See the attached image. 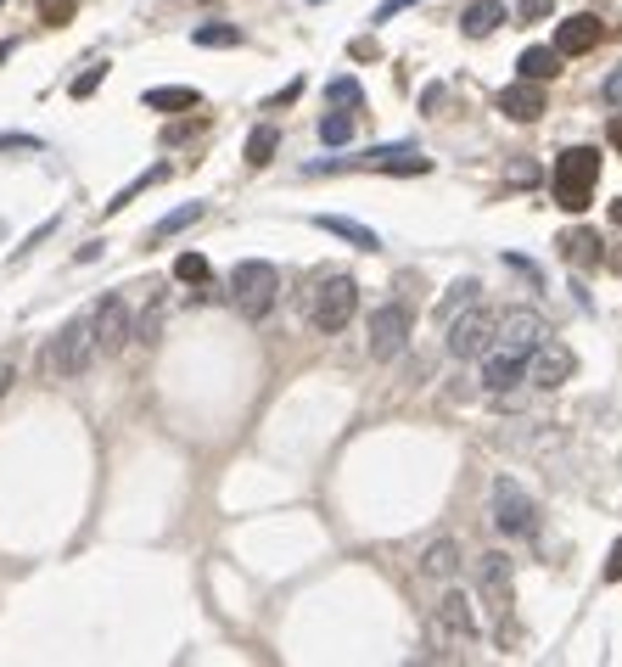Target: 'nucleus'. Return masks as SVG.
I'll list each match as a JSON object with an SVG mask.
<instances>
[{"instance_id":"f257e3e1","label":"nucleus","mask_w":622,"mask_h":667,"mask_svg":"<svg viewBox=\"0 0 622 667\" xmlns=\"http://www.w3.org/2000/svg\"><path fill=\"white\" fill-rule=\"evenodd\" d=\"M426 639H432L438 656H466L471 645H477V606H471V595L449 589V595L432 606V617H426Z\"/></svg>"},{"instance_id":"f03ea898","label":"nucleus","mask_w":622,"mask_h":667,"mask_svg":"<svg viewBox=\"0 0 622 667\" xmlns=\"http://www.w3.org/2000/svg\"><path fill=\"white\" fill-rule=\"evenodd\" d=\"M281 298V270L269 258H241L230 270V303L241 309V320H264Z\"/></svg>"},{"instance_id":"7ed1b4c3","label":"nucleus","mask_w":622,"mask_h":667,"mask_svg":"<svg viewBox=\"0 0 622 667\" xmlns=\"http://www.w3.org/2000/svg\"><path fill=\"white\" fill-rule=\"evenodd\" d=\"M594 180H600V152L594 146H566L561 157H555V202H561L566 213H583L594 202Z\"/></svg>"},{"instance_id":"20e7f679","label":"nucleus","mask_w":622,"mask_h":667,"mask_svg":"<svg viewBox=\"0 0 622 667\" xmlns=\"http://www.w3.org/2000/svg\"><path fill=\"white\" fill-rule=\"evenodd\" d=\"M90 359H96V337H90V314H79V320H68V326L51 337V348H45V370L51 376H62V382H73V376H85Z\"/></svg>"},{"instance_id":"39448f33","label":"nucleus","mask_w":622,"mask_h":667,"mask_svg":"<svg viewBox=\"0 0 622 667\" xmlns=\"http://www.w3.org/2000/svg\"><path fill=\"white\" fill-rule=\"evenodd\" d=\"M477 589H482V600H488V611H494L499 634H505V623L516 617V561H510L505 550L477 555Z\"/></svg>"},{"instance_id":"423d86ee","label":"nucleus","mask_w":622,"mask_h":667,"mask_svg":"<svg viewBox=\"0 0 622 667\" xmlns=\"http://www.w3.org/2000/svg\"><path fill=\"white\" fill-rule=\"evenodd\" d=\"M544 337H550V326H544L538 309H505V314H494V342H488V354L527 359Z\"/></svg>"},{"instance_id":"0eeeda50","label":"nucleus","mask_w":622,"mask_h":667,"mask_svg":"<svg viewBox=\"0 0 622 667\" xmlns=\"http://www.w3.org/2000/svg\"><path fill=\"white\" fill-rule=\"evenodd\" d=\"M494 527L505 539H533L538 533V499L516 477H494Z\"/></svg>"},{"instance_id":"6e6552de","label":"nucleus","mask_w":622,"mask_h":667,"mask_svg":"<svg viewBox=\"0 0 622 667\" xmlns=\"http://www.w3.org/2000/svg\"><path fill=\"white\" fill-rule=\"evenodd\" d=\"M488 342H494V309H482V303H466L460 314H449V331H443V348L449 359H482L488 354Z\"/></svg>"},{"instance_id":"1a4fd4ad","label":"nucleus","mask_w":622,"mask_h":667,"mask_svg":"<svg viewBox=\"0 0 622 667\" xmlns=\"http://www.w3.org/2000/svg\"><path fill=\"white\" fill-rule=\"evenodd\" d=\"M354 314H359V281H354V275H326V281L314 286L309 320L320 331H348Z\"/></svg>"},{"instance_id":"9d476101","label":"nucleus","mask_w":622,"mask_h":667,"mask_svg":"<svg viewBox=\"0 0 622 667\" xmlns=\"http://www.w3.org/2000/svg\"><path fill=\"white\" fill-rule=\"evenodd\" d=\"M522 370H527V382L538 387V393H555V387H566L572 382V370H578V354L566 348L561 337H544L533 348V354L522 359Z\"/></svg>"},{"instance_id":"9b49d317","label":"nucleus","mask_w":622,"mask_h":667,"mask_svg":"<svg viewBox=\"0 0 622 667\" xmlns=\"http://www.w3.org/2000/svg\"><path fill=\"white\" fill-rule=\"evenodd\" d=\"M365 348H370V359H382V365L404 354V348H410V309H404V303H382V309L370 314Z\"/></svg>"},{"instance_id":"f8f14e48","label":"nucleus","mask_w":622,"mask_h":667,"mask_svg":"<svg viewBox=\"0 0 622 667\" xmlns=\"http://www.w3.org/2000/svg\"><path fill=\"white\" fill-rule=\"evenodd\" d=\"M129 320H135V314H129V303L118 298V292H107V298L90 309V337H96V354H118V348H124V342H129Z\"/></svg>"},{"instance_id":"ddd939ff","label":"nucleus","mask_w":622,"mask_h":667,"mask_svg":"<svg viewBox=\"0 0 622 667\" xmlns=\"http://www.w3.org/2000/svg\"><path fill=\"white\" fill-rule=\"evenodd\" d=\"M354 169H376V174H432V157L421 146H376V152L354 157Z\"/></svg>"},{"instance_id":"4468645a","label":"nucleus","mask_w":622,"mask_h":667,"mask_svg":"<svg viewBox=\"0 0 622 667\" xmlns=\"http://www.w3.org/2000/svg\"><path fill=\"white\" fill-rule=\"evenodd\" d=\"M600 17H589V12H578V17H566L561 29H555V51L561 57H583V51H594L600 45Z\"/></svg>"},{"instance_id":"2eb2a0df","label":"nucleus","mask_w":622,"mask_h":667,"mask_svg":"<svg viewBox=\"0 0 622 667\" xmlns=\"http://www.w3.org/2000/svg\"><path fill=\"white\" fill-rule=\"evenodd\" d=\"M499 113L516 118V124H533V118L544 113V85H533V79L505 85V90H499Z\"/></svg>"},{"instance_id":"dca6fc26","label":"nucleus","mask_w":622,"mask_h":667,"mask_svg":"<svg viewBox=\"0 0 622 667\" xmlns=\"http://www.w3.org/2000/svg\"><path fill=\"white\" fill-rule=\"evenodd\" d=\"M527 382V370H522V359H505V354H488V365H482V387L494 398H510L516 387Z\"/></svg>"},{"instance_id":"f3484780","label":"nucleus","mask_w":622,"mask_h":667,"mask_svg":"<svg viewBox=\"0 0 622 667\" xmlns=\"http://www.w3.org/2000/svg\"><path fill=\"white\" fill-rule=\"evenodd\" d=\"M454 572H460V544H454V539H432V544L421 550V578L449 583Z\"/></svg>"},{"instance_id":"a211bd4d","label":"nucleus","mask_w":622,"mask_h":667,"mask_svg":"<svg viewBox=\"0 0 622 667\" xmlns=\"http://www.w3.org/2000/svg\"><path fill=\"white\" fill-rule=\"evenodd\" d=\"M499 23H505V0H471L466 12H460V29H466L471 40H488Z\"/></svg>"},{"instance_id":"6ab92c4d","label":"nucleus","mask_w":622,"mask_h":667,"mask_svg":"<svg viewBox=\"0 0 622 667\" xmlns=\"http://www.w3.org/2000/svg\"><path fill=\"white\" fill-rule=\"evenodd\" d=\"M314 225L331 230V236H342V242L365 247V253H376V247H382V236H376V230H370V225H354V219H342V213H314Z\"/></svg>"},{"instance_id":"aec40b11","label":"nucleus","mask_w":622,"mask_h":667,"mask_svg":"<svg viewBox=\"0 0 622 667\" xmlns=\"http://www.w3.org/2000/svg\"><path fill=\"white\" fill-rule=\"evenodd\" d=\"M516 68H522V79L544 85V79H555V73H561V51H550V45H527L522 57H516Z\"/></svg>"},{"instance_id":"412c9836","label":"nucleus","mask_w":622,"mask_h":667,"mask_svg":"<svg viewBox=\"0 0 622 667\" xmlns=\"http://www.w3.org/2000/svg\"><path fill=\"white\" fill-rule=\"evenodd\" d=\"M146 107L152 113H191V107H202V96L185 85H163V90H146Z\"/></svg>"},{"instance_id":"4be33fe9","label":"nucleus","mask_w":622,"mask_h":667,"mask_svg":"<svg viewBox=\"0 0 622 667\" xmlns=\"http://www.w3.org/2000/svg\"><path fill=\"white\" fill-rule=\"evenodd\" d=\"M202 213H208V208H202V202H185V208L163 213V219H157V225H152V242H169V236H180L185 225H197Z\"/></svg>"},{"instance_id":"5701e85b","label":"nucleus","mask_w":622,"mask_h":667,"mask_svg":"<svg viewBox=\"0 0 622 667\" xmlns=\"http://www.w3.org/2000/svg\"><path fill=\"white\" fill-rule=\"evenodd\" d=\"M163 314H169V303L152 298L141 309V320H129V337H135V342H157V337H163Z\"/></svg>"},{"instance_id":"b1692460","label":"nucleus","mask_w":622,"mask_h":667,"mask_svg":"<svg viewBox=\"0 0 622 667\" xmlns=\"http://www.w3.org/2000/svg\"><path fill=\"white\" fill-rule=\"evenodd\" d=\"M275 146H281V135H275L269 124H258L253 135H247V163H253V169H264L269 157H275Z\"/></svg>"},{"instance_id":"393cba45","label":"nucleus","mask_w":622,"mask_h":667,"mask_svg":"<svg viewBox=\"0 0 622 667\" xmlns=\"http://www.w3.org/2000/svg\"><path fill=\"white\" fill-rule=\"evenodd\" d=\"M191 40L208 45V51H225V45H241V29H236V23H202Z\"/></svg>"},{"instance_id":"a878e982","label":"nucleus","mask_w":622,"mask_h":667,"mask_svg":"<svg viewBox=\"0 0 622 667\" xmlns=\"http://www.w3.org/2000/svg\"><path fill=\"white\" fill-rule=\"evenodd\" d=\"M561 247H566V258H572V264H600V242H594L589 230H572V236H561Z\"/></svg>"},{"instance_id":"bb28decb","label":"nucleus","mask_w":622,"mask_h":667,"mask_svg":"<svg viewBox=\"0 0 622 667\" xmlns=\"http://www.w3.org/2000/svg\"><path fill=\"white\" fill-rule=\"evenodd\" d=\"M320 141H326V146H348V141H354V113H326V118H320Z\"/></svg>"},{"instance_id":"cd10ccee","label":"nucleus","mask_w":622,"mask_h":667,"mask_svg":"<svg viewBox=\"0 0 622 667\" xmlns=\"http://www.w3.org/2000/svg\"><path fill=\"white\" fill-rule=\"evenodd\" d=\"M174 281L202 286V281H208V258H202V253H180V258H174Z\"/></svg>"},{"instance_id":"c85d7f7f","label":"nucleus","mask_w":622,"mask_h":667,"mask_svg":"<svg viewBox=\"0 0 622 667\" xmlns=\"http://www.w3.org/2000/svg\"><path fill=\"white\" fill-rule=\"evenodd\" d=\"M326 101H331V107H359V101H365V90H359V79H348V73H342V79H331V85H326Z\"/></svg>"},{"instance_id":"c756f323","label":"nucleus","mask_w":622,"mask_h":667,"mask_svg":"<svg viewBox=\"0 0 622 667\" xmlns=\"http://www.w3.org/2000/svg\"><path fill=\"white\" fill-rule=\"evenodd\" d=\"M477 292H482L477 281H454V286H449V298L438 303V314H443V320H449V314H460L466 303H477Z\"/></svg>"},{"instance_id":"7c9ffc66","label":"nucleus","mask_w":622,"mask_h":667,"mask_svg":"<svg viewBox=\"0 0 622 667\" xmlns=\"http://www.w3.org/2000/svg\"><path fill=\"white\" fill-rule=\"evenodd\" d=\"M163 174H169V163H157V169H146L141 180H135V185H124V191H118V197L107 202V213H118V208H124L129 197H135V191H146V185H157V180H163Z\"/></svg>"},{"instance_id":"2f4dec72","label":"nucleus","mask_w":622,"mask_h":667,"mask_svg":"<svg viewBox=\"0 0 622 667\" xmlns=\"http://www.w3.org/2000/svg\"><path fill=\"white\" fill-rule=\"evenodd\" d=\"M555 0H516V12H522V23H544L550 17Z\"/></svg>"},{"instance_id":"473e14b6","label":"nucleus","mask_w":622,"mask_h":667,"mask_svg":"<svg viewBox=\"0 0 622 667\" xmlns=\"http://www.w3.org/2000/svg\"><path fill=\"white\" fill-rule=\"evenodd\" d=\"M40 17H45V23H68V17H73V0H40Z\"/></svg>"},{"instance_id":"72a5a7b5","label":"nucleus","mask_w":622,"mask_h":667,"mask_svg":"<svg viewBox=\"0 0 622 667\" xmlns=\"http://www.w3.org/2000/svg\"><path fill=\"white\" fill-rule=\"evenodd\" d=\"M0 152H40V135H0Z\"/></svg>"},{"instance_id":"f704fd0d","label":"nucleus","mask_w":622,"mask_h":667,"mask_svg":"<svg viewBox=\"0 0 622 667\" xmlns=\"http://www.w3.org/2000/svg\"><path fill=\"white\" fill-rule=\"evenodd\" d=\"M101 79H107V62H101V68H90L85 79H73V96H96V85Z\"/></svg>"},{"instance_id":"c9c22d12","label":"nucleus","mask_w":622,"mask_h":667,"mask_svg":"<svg viewBox=\"0 0 622 667\" xmlns=\"http://www.w3.org/2000/svg\"><path fill=\"white\" fill-rule=\"evenodd\" d=\"M600 101H606V107H622V68H617V73H606V85H600Z\"/></svg>"},{"instance_id":"e433bc0d","label":"nucleus","mask_w":622,"mask_h":667,"mask_svg":"<svg viewBox=\"0 0 622 667\" xmlns=\"http://www.w3.org/2000/svg\"><path fill=\"white\" fill-rule=\"evenodd\" d=\"M410 6H421V0H382V6H376V23H387V17H398V12H410Z\"/></svg>"},{"instance_id":"4c0bfd02","label":"nucleus","mask_w":622,"mask_h":667,"mask_svg":"<svg viewBox=\"0 0 622 667\" xmlns=\"http://www.w3.org/2000/svg\"><path fill=\"white\" fill-rule=\"evenodd\" d=\"M606 578H611V583H622V539L611 544V555H606Z\"/></svg>"},{"instance_id":"58836bf2","label":"nucleus","mask_w":622,"mask_h":667,"mask_svg":"<svg viewBox=\"0 0 622 667\" xmlns=\"http://www.w3.org/2000/svg\"><path fill=\"white\" fill-rule=\"evenodd\" d=\"M606 141H611V152H622V113L606 124Z\"/></svg>"},{"instance_id":"ea45409f","label":"nucleus","mask_w":622,"mask_h":667,"mask_svg":"<svg viewBox=\"0 0 622 667\" xmlns=\"http://www.w3.org/2000/svg\"><path fill=\"white\" fill-rule=\"evenodd\" d=\"M12 382H17V370H12V365H6V359H0V398L12 393Z\"/></svg>"},{"instance_id":"a19ab883","label":"nucleus","mask_w":622,"mask_h":667,"mask_svg":"<svg viewBox=\"0 0 622 667\" xmlns=\"http://www.w3.org/2000/svg\"><path fill=\"white\" fill-rule=\"evenodd\" d=\"M0 6H6V0H0Z\"/></svg>"}]
</instances>
